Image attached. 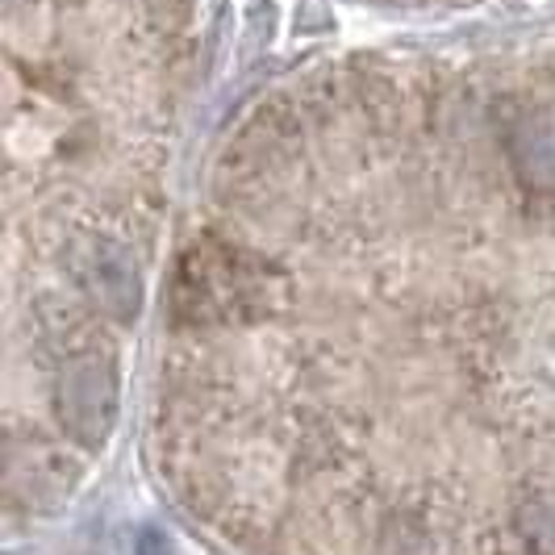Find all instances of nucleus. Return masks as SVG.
Segmentation results:
<instances>
[{
	"instance_id": "20e7f679",
	"label": "nucleus",
	"mask_w": 555,
	"mask_h": 555,
	"mask_svg": "<svg viewBox=\"0 0 555 555\" xmlns=\"http://www.w3.org/2000/svg\"><path fill=\"white\" fill-rule=\"evenodd\" d=\"M518 159L527 164V176L539 184L555 180V117H534L527 126V142L518 146Z\"/></svg>"
},
{
	"instance_id": "f257e3e1",
	"label": "nucleus",
	"mask_w": 555,
	"mask_h": 555,
	"mask_svg": "<svg viewBox=\"0 0 555 555\" xmlns=\"http://www.w3.org/2000/svg\"><path fill=\"white\" fill-rule=\"evenodd\" d=\"M263 268L225 247H201L184 255L176 276V309L193 322H225L247 318L263 306Z\"/></svg>"
},
{
	"instance_id": "f03ea898",
	"label": "nucleus",
	"mask_w": 555,
	"mask_h": 555,
	"mask_svg": "<svg viewBox=\"0 0 555 555\" xmlns=\"http://www.w3.org/2000/svg\"><path fill=\"white\" fill-rule=\"evenodd\" d=\"M59 417L63 426L80 439V443H101L113 422V405H117V380L105 360H80L72 363L59 380Z\"/></svg>"
},
{
	"instance_id": "7ed1b4c3",
	"label": "nucleus",
	"mask_w": 555,
	"mask_h": 555,
	"mask_svg": "<svg viewBox=\"0 0 555 555\" xmlns=\"http://www.w3.org/2000/svg\"><path fill=\"white\" fill-rule=\"evenodd\" d=\"M80 284L113 313H134L139 306V276L126 259V250L109 243H92L80 255Z\"/></svg>"
}]
</instances>
